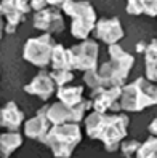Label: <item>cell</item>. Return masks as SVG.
I'll list each match as a JSON object with an SVG mask.
<instances>
[{
  "label": "cell",
  "mask_w": 157,
  "mask_h": 158,
  "mask_svg": "<svg viewBox=\"0 0 157 158\" xmlns=\"http://www.w3.org/2000/svg\"><path fill=\"white\" fill-rule=\"evenodd\" d=\"M72 67L74 70H82L84 73L96 70L99 67L98 58H99V46L95 40H84L77 45L69 48Z\"/></svg>",
  "instance_id": "8"
},
{
  "label": "cell",
  "mask_w": 157,
  "mask_h": 158,
  "mask_svg": "<svg viewBox=\"0 0 157 158\" xmlns=\"http://www.w3.org/2000/svg\"><path fill=\"white\" fill-rule=\"evenodd\" d=\"M122 91L124 88H99L91 91V102L95 112L106 114L109 110H122Z\"/></svg>",
  "instance_id": "10"
},
{
  "label": "cell",
  "mask_w": 157,
  "mask_h": 158,
  "mask_svg": "<svg viewBox=\"0 0 157 158\" xmlns=\"http://www.w3.org/2000/svg\"><path fill=\"white\" fill-rule=\"evenodd\" d=\"M24 122V112L18 107L16 102L10 101L3 106L0 112V125L10 133H18V129L23 126Z\"/></svg>",
  "instance_id": "15"
},
{
  "label": "cell",
  "mask_w": 157,
  "mask_h": 158,
  "mask_svg": "<svg viewBox=\"0 0 157 158\" xmlns=\"http://www.w3.org/2000/svg\"><path fill=\"white\" fill-rule=\"evenodd\" d=\"M82 141V131L77 123L53 125L47 136V145L55 158H69Z\"/></svg>",
  "instance_id": "5"
},
{
  "label": "cell",
  "mask_w": 157,
  "mask_h": 158,
  "mask_svg": "<svg viewBox=\"0 0 157 158\" xmlns=\"http://www.w3.org/2000/svg\"><path fill=\"white\" fill-rule=\"evenodd\" d=\"M61 8L71 18V34L74 39L88 40V35L95 32L98 18L93 5L90 2H74V0H64Z\"/></svg>",
  "instance_id": "3"
},
{
  "label": "cell",
  "mask_w": 157,
  "mask_h": 158,
  "mask_svg": "<svg viewBox=\"0 0 157 158\" xmlns=\"http://www.w3.org/2000/svg\"><path fill=\"white\" fill-rule=\"evenodd\" d=\"M51 128H53V123L47 118V115L39 109L37 114H35V117L29 118L24 123V136L32 139V141H37V142L43 144L45 141H47V136H48Z\"/></svg>",
  "instance_id": "14"
},
{
  "label": "cell",
  "mask_w": 157,
  "mask_h": 158,
  "mask_svg": "<svg viewBox=\"0 0 157 158\" xmlns=\"http://www.w3.org/2000/svg\"><path fill=\"white\" fill-rule=\"evenodd\" d=\"M109 61L99 64L96 70L84 73V81L93 89L99 88H124L125 80L130 75V70L135 64V58L125 51L120 45L107 46Z\"/></svg>",
  "instance_id": "1"
},
{
  "label": "cell",
  "mask_w": 157,
  "mask_h": 158,
  "mask_svg": "<svg viewBox=\"0 0 157 158\" xmlns=\"http://www.w3.org/2000/svg\"><path fill=\"white\" fill-rule=\"evenodd\" d=\"M93 107L91 101H84L82 104L76 106V107H69L63 102H53V104L43 106L40 110L47 115V118L53 125H66V123H80L85 118L87 112Z\"/></svg>",
  "instance_id": "7"
},
{
  "label": "cell",
  "mask_w": 157,
  "mask_h": 158,
  "mask_svg": "<svg viewBox=\"0 0 157 158\" xmlns=\"http://www.w3.org/2000/svg\"><path fill=\"white\" fill-rule=\"evenodd\" d=\"M34 27L42 31L43 34H61L64 31V18L59 8L47 6L42 11H37L34 15Z\"/></svg>",
  "instance_id": "11"
},
{
  "label": "cell",
  "mask_w": 157,
  "mask_h": 158,
  "mask_svg": "<svg viewBox=\"0 0 157 158\" xmlns=\"http://www.w3.org/2000/svg\"><path fill=\"white\" fill-rule=\"evenodd\" d=\"M157 106V86L146 77H138L135 81L124 86L122 110L143 112L144 109Z\"/></svg>",
  "instance_id": "4"
},
{
  "label": "cell",
  "mask_w": 157,
  "mask_h": 158,
  "mask_svg": "<svg viewBox=\"0 0 157 158\" xmlns=\"http://www.w3.org/2000/svg\"><path fill=\"white\" fill-rule=\"evenodd\" d=\"M95 37L103 43H106L107 46L119 45V42L125 37V31L122 27L120 19L116 16L98 19L96 29H95Z\"/></svg>",
  "instance_id": "12"
},
{
  "label": "cell",
  "mask_w": 157,
  "mask_h": 158,
  "mask_svg": "<svg viewBox=\"0 0 157 158\" xmlns=\"http://www.w3.org/2000/svg\"><path fill=\"white\" fill-rule=\"evenodd\" d=\"M128 123L130 118L125 114L107 115L91 112L85 118V131L88 137L103 142L107 152H116L128 134Z\"/></svg>",
  "instance_id": "2"
},
{
  "label": "cell",
  "mask_w": 157,
  "mask_h": 158,
  "mask_svg": "<svg viewBox=\"0 0 157 158\" xmlns=\"http://www.w3.org/2000/svg\"><path fill=\"white\" fill-rule=\"evenodd\" d=\"M136 158H157V137L151 136L141 144Z\"/></svg>",
  "instance_id": "21"
},
{
  "label": "cell",
  "mask_w": 157,
  "mask_h": 158,
  "mask_svg": "<svg viewBox=\"0 0 157 158\" xmlns=\"http://www.w3.org/2000/svg\"><path fill=\"white\" fill-rule=\"evenodd\" d=\"M144 66H146V78L157 83V39H154L144 50Z\"/></svg>",
  "instance_id": "18"
},
{
  "label": "cell",
  "mask_w": 157,
  "mask_h": 158,
  "mask_svg": "<svg viewBox=\"0 0 157 158\" xmlns=\"http://www.w3.org/2000/svg\"><path fill=\"white\" fill-rule=\"evenodd\" d=\"M143 142L136 141V139H125L120 145V150H122V155L125 158H136L138 155V150H140Z\"/></svg>",
  "instance_id": "22"
},
{
  "label": "cell",
  "mask_w": 157,
  "mask_h": 158,
  "mask_svg": "<svg viewBox=\"0 0 157 158\" xmlns=\"http://www.w3.org/2000/svg\"><path fill=\"white\" fill-rule=\"evenodd\" d=\"M136 51H143V45H141V43L136 45Z\"/></svg>",
  "instance_id": "26"
},
{
  "label": "cell",
  "mask_w": 157,
  "mask_h": 158,
  "mask_svg": "<svg viewBox=\"0 0 157 158\" xmlns=\"http://www.w3.org/2000/svg\"><path fill=\"white\" fill-rule=\"evenodd\" d=\"M23 145V136L20 133L7 131L0 136V155L2 158H10Z\"/></svg>",
  "instance_id": "17"
},
{
  "label": "cell",
  "mask_w": 157,
  "mask_h": 158,
  "mask_svg": "<svg viewBox=\"0 0 157 158\" xmlns=\"http://www.w3.org/2000/svg\"><path fill=\"white\" fill-rule=\"evenodd\" d=\"M51 69L53 70H69L72 72V59H71V53L69 50H66L61 43L56 45L53 53V59H51Z\"/></svg>",
  "instance_id": "20"
},
{
  "label": "cell",
  "mask_w": 157,
  "mask_h": 158,
  "mask_svg": "<svg viewBox=\"0 0 157 158\" xmlns=\"http://www.w3.org/2000/svg\"><path fill=\"white\" fill-rule=\"evenodd\" d=\"M128 15H146V16H157V0H130L127 3Z\"/></svg>",
  "instance_id": "19"
},
{
  "label": "cell",
  "mask_w": 157,
  "mask_h": 158,
  "mask_svg": "<svg viewBox=\"0 0 157 158\" xmlns=\"http://www.w3.org/2000/svg\"><path fill=\"white\" fill-rule=\"evenodd\" d=\"M147 129H149V133H151L152 136H155V137H157V118H154L152 122L149 123V126H147Z\"/></svg>",
  "instance_id": "25"
},
{
  "label": "cell",
  "mask_w": 157,
  "mask_h": 158,
  "mask_svg": "<svg viewBox=\"0 0 157 158\" xmlns=\"http://www.w3.org/2000/svg\"><path fill=\"white\" fill-rule=\"evenodd\" d=\"M31 6H32V10H35V13H37V11H42L47 6H50V3L47 2V0H34V2H31Z\"/></svg>",
  "instance_id": "24"
},
{
  "label": "cell",
  "mask_w": 157,
  "mask_h": 158,
  "mask_svg": "<svg viewBox=\"0 0 157 158\" xmlns=\"http://www.w3.org/2000/svg\"><path fill=\"white\" fill-rule=\"evenodd\" d=\"M23 89L27 93V94L37 96L42 101H48L55 93H56V83H55L51 73L47 70H40L37 75L27 83V85L23 86Z\"/></svg>",
  "instance_id": "13"
},
{
  "label": "cell",
  "mask_w": 157,
  "mask_h": 158,
  "mask_svg": "<svg viewBox=\"0 0 157 158\" xmlns=\"http://www.w3.org/2000/svg\"><path fill=\"white\" fill-rule=\"evenodd\" d=\"M3 18V32L15 34L18 26L26 21V16L32 11L31 2L26 0H3L0 5Z\"/></svg>",
  "instance_id": "9"
},
{
  "label": "cell",
  "mask_w": 157,
  "mask_h": 158,
  "mask_svg": "<svg viewBox=\"0 0 157 158\" xmlns=\"http://www.w3.org/2000/svg\"><path fill=\"white\" fill-rule=\"evenodd\" d=\"M56 98L63 104H66L69 107H76L85 101L84 99V86H61L56 91Z\"/></svg>",
  "instance_id": "16"
},
{
  "label": "cell",
  "mask_w": 157,
  "mask_h": 158,
  "mask_svg": "<svg viewBox=\"0 0 157 158\" xmlns=\"http://www.w3.org/2000/svg\"><path fill=\"white\" fill-rule=\"evenodd\" d=\"M51 77L56 83V86L61 88V86H66L68 83H71L74 80V73L69 72V70H51Z\"/></svg>",
  "instance_id": "23"
},
{
  "label": "cell",
  "mask_w": 157,
  "mask_h": 158,
  "mask_svg": "<svg viewBox=\"0 0 157 158\" xmlns=\"http://www.w3.org/2000/svg\"><path fill=\"white\" fill-rule=\"evenodd\" d=\"M56 45L58 43L53 40V35L50 34H42L39 37H34V39H29L26 42L23 50V58L32 66L43 69L48 64H51Z\"/></svg>",
  "instance_id": "6"
}]
</instances>
